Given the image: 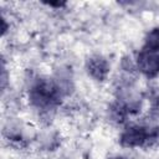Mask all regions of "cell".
I'll use <instances>...</instances> for the list:
<instances>
[{
	"label": "cell",
	"instance_id": "5b68a950",
	"mask_svg": "<svg viewBox=\"0 0 159 159\" xmlns=\"http://www.w3.org/2000/svg\"><path fill=\"white\" fill-rule=\"evenodd\" d=\"M144 50L152 51L158 53L159 52V29H154L148 34V37L145 40Z\"/></svg>",
	"mask_w": 159,
	"mask_h": 159
},
{
	"label": "cell",
	"instance_id": "8992f818",
	"mask_svg": "<svg viewBox=\"0 0 159 159\" xmlns=\"http://www.w3.org/2000/svg\"><path fill=\"white\" fill-rule=\"evenodd\" d=\"M157 109L159 111V101H158V106H157Z\"/></svg>",
	"mask_w": 159,
	"mask_h": 159
},
{
	"label": "cell",
	"instance_id": "3957f363",
	"mask_svg": "<svg viewBox=\"0 0 159 159\" xmlns=\"http://www.w3.org/2000/svg\"><path fill=\"white\" fill-rule=\"evenodd\" d=\"M139 70L148 77H153L159 73V55L152 51L143 50L138 56Z\"/></svg>",
	"mask_w": 159,
	"mask_h": 159
},
{
	"label": "cell",
	"instance_id": "277c9868",
	"mask_svg": "<svg viewBox=\"0 0 159 159\" xmlns=\"http://www.w3.org/2000/svg\"><path fill=\"white\" fill-rule=\"evenodd\" d=\"M88 71L93 77L102 80L108 71V65L102 57H94L88 61Z\"/></svg>",
	"mask_w": 159,
	"mask_h": 159
},
{
	"label": "cell",
	"instance_id": "7a4b0ae2",
	"mask_svg": "<svg viewBox=\"0 0 159 159\" xmlns=\"http://www.w3.org/2000/svg\"><path fill=\"white\" fill-rule=\"evenodd\" d=\"M158 135L157 129L144 128V127H132L125 130L122 135V144L127 147H140L152 140Z\"/></svg>",
	"mask_w": 159,
	"mask_h": 159
},
{
	"label": "cell",
	"instance_id": "6da1fadb",
	"mask_svg": "<svg viewBox=\"0 0 159 159\" xmlns=\"http://www.w3.org/2000/svg\"><path fill=\"white\" fill-rule=\"evenodd\" d=\"M61 92L58 87L47 80L39 81L30 91V99L31 102L41 108H48L56 106L60 102Z\"/></svg>",
	"mask_w": 159,
	"mask_h": 159
}]
</instances>
